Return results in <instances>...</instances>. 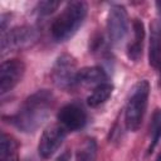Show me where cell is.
<instances>
[{"label": "cell", "instance_id": "1", "mask_svg": "<svg viewBox=\"0 0 161 161\" xmlns=\"http://www.w3.org/2000/svg\"><path fill=\"white\" fill-rule=\"evenodd\" d=\"M54 104V94L49 89H39L30 94L18 112L11 116L10 123L24 133L36 131L48 118Z\"/></svg>", "mask_w": 161, "mask_h": 161}, {"label": "cell", "instance_id": "2", "mask_svg": "<svg viewBox=\"0 0 161 161\" xmlns=\"http://www.w3.org/2000/svg\"><path fill=\"white\" fill-rule=\"evenodd\" d=\"M87 11L88 6L84 1L68 3L50 25L52 38L58 43L70 39L83 24Z\"/></svg>", "mask_w": 161, "mask_h": 161}, {"label": "cell", "instance_id": "3", "mask_svg": "<svg viewBox=\"0 0 161 161\" xmlns=\"http://www.w3.org/2000/svg\"><path fill=\"white\" fill-rule=\"evenodd\" d=\"M150 96V83L146 79L138 80L131 89L126 109H125V123L126 128L131 132H136L143 119L147 109Z\"/></svg>", "mask_w": 161, "mask_h": 161}, {"label": "cell", "instance_id": "4", "mask_svg": "<svg viewBox=\"0 0 161 161\" xmlns=\"http://www.w3.org/2000/svg\"><path fill=\"white\" fill-rule=\"evenodd\" d=\"M78 72L75 58L68 53H63L55 59L52 67V80L58 88L69 89L78 84Z\"/></svg>", "mask_w": 161, "mask_h": 161}, {"label": "cell", "instance_id": "5", "mask_svg": "<svg viewBox=\"0 0 161 161\" xmlns=\"http://www.w3.org/2000/svg\"><path fill=\"white\" fill-rule=\"evenodd\" d=\"M38 30L30 25H21L10 29L1 35V55L8 52L21 50L33 45L38 40Z\"/></svg>", "mask_w": 161, "mask_h": 161}, {"label": "cell", "instance_id": "6", "mask_svg": "<svg viewBox=\"0 0 161 161\" xmlns=\"http://www.w3.org/2000/svg\"><path fill=\"white\" fill-rule=\"evenodd\" d=\"M128 31V15L122 5L111 6L107 16V34L112 44L122 42Z\"/></svg>", "mask_w": 161, "mask_h": 161}, {"label": "cell", "instance_id": "7", "mask_svg": "<svg viewBox=\"0 0 161 161\" xmlns=\"http://www.w3.org/2000/svg\"><path fill=\"white\" fill-rule=\"evenodd\" d=\"M67 137V130L62 125H52L47 127L40 136L38 143V152L42 158L52 157L55 151L62 146Z\"/></svg>", "mask_w": 161, "mask_h": 161}, {"label": "cell", "instance_id": "8", "mask_svg": "<svg viewBox=\"0 0 161 161\" xmlns=\"http://www.w3.org/2000/svg\"><path fill=\"white\" fill-rule=\"evenodd\" d=\"M25 73V65L20 59H8L0 65V93L5 94L11 91Z\"/></svg>", "mask_w": 161, "mask_h": 161}, {"label": "cell", "instance_id": "9", "mask_svg": "<svg viewBox=\"0 0 161 161\" xmlns=\"http://www.w3.org/2000/svg\"><path fill=\"white\" fill-rule=\"evenodd\" d=\"M58 121L67 131H79L87 123V113L79 103L72 102L59 109Z\"/></svg>", "mask_w": 161, "mask_h": 161}, {"label": "cell", "instance_id": "10", "mask_svg": "<svg viewBox=\"0 0 161 161\" xmlns=\"http://www.w3.org/2000/svg\"><path fill=\"white\" fill-rule=\"evenodd\" d=\"M148 62L153 68H161V24L157 20L150 25Z\"/></svg>", "mask_w": 161, "mask_h": 161}, {"label": "cell", "instance_id": "11", "mask_svg": "<svg viewBox=\"0 0 161 161\" xmlns=\"http://www.w3.org/2000/svg\"><path fill=\"white\" fill-rule=\"evenodd\" d=\"M132 28H133V40L127 47V57L133 62H138L142 57V50H143L145 25L142 20L135 19Z\"/></svg>", "mask_w": 161, "mask_h": 161}, {"label": "cell", "instance_id": "12", "mask_svg": "<svg viewBox=\"0 0 161 161\" xmlns=\"http://www.w3.org/2000/svg\"><path fill=\"white\" fill-rule=\"evenodd\" d=\"M107 80V74L103 70V68L93 65V67H84L79 69L78 77H77V83L82 86H99L102 83H106Z\"/></svg>", "mask_w": 161, "mask_h": 161}, {"label": "cell", "instance_id": "13", "mask_svg": "<svg viewBox=\"0 0 161 161\" xmlns=\"http://www.w3.org/2000/svg\"><path fill=\"white\" fill-rule=\"evenodd\" d=\"M0 161H19L18 141L4 132L0 136Z\"/></svg>", "mask_w": 161, "mask_h": 161}, {"label": "cell", "instance_id": "14", "mask_svg": "<svg viewBox=\"0 0 161 161\" xmlns=\"http://www.w3.org/2000/svg\"><path fill=\"white\" fill-rule=\"evenodd\" d=\"M113 86L111 83H102L99 86H96L94 89L91 92V94L87 97V103L91 107H98L102 103H104L112 94Z\"/></svg>", "mask_w": 161, "mask_h": 161}, {"label": "cell", "instance_id": "15", "mask_svg": "<svg viewBox=\"0 0 161 161\" xmlns=\"http://www.w3.org/2000/svg\"><path fill=\"white\" fill-rule=\"evenodd\" d=\"M97 157V142L94 138H86L78 147L75 153V161H96Z\"/></svg>", "mask_w": 161, "mask_h": 161}, {"label": "cell", "instance_id": "16", "mask_svg": "<svg viewBox=\"0 0 161 161\" xmlns=\"http://www.w3.org/2000/svg\"><path fill=\"white\" fill-rule=\"evenodd\" d=\"M151 133V143L148 146V153H151L161 140V109L157 108L152 114V121L150 125Z\"/></svg>", "mask_w": 161, "mask_h": 161}, {"label": "cell", "instance_id": "17", "mask_svg": "<svg viewBox=\"0 0 161 161\" xmlns=\"http://www.w3.org/2000/svg\"><path fill=\"white\" fill-rule=\"evenodd\" d=\"M60 3L59 1H53V0H44V1H39L36 4L35 10L38 11L39 15H50L52 13H54L58 8H59Z\"/></svg>", "mask_w": 161, "mask_h": 161}, {"label": "cell", "instance_id": "18", "mask_svg": "<svg viewBox=\"0 0 161 161\" xmlns=\"http://www.w3.org/2000/svg\"><path fill=\"white\" fill-rule=\"evenodd\" d=\"M69 158H70V153H69V151H64L55 161H69Z\"/></svg>", "mask_w": 161, "mask_h": 161}, {"label": "cell", "instance_id": "19", "mask_svg": "<svg viewBox=\"0 0 161 161\" xmlns=\"http://www.w3.org/2000/svg\"><path fill=\"white\" fill-rule=\"evenodd\" d=\"M155 5H156L157 14H158V16H160V19H161V1H156V3H155Z\"/></svg>", "mask_w": 161, "mask_h": 161}, {"label": "cell", "instance_id": "20", "mask_svg": "<svg viewBox=\"0 0 161 161\" xmlns=\"http://www.w3.org/2000/svg\"><path fill=\"white\" fill-rule=\"evenodd\" d=\"M155 161H161V151H160V153L157 155V157H156V160Z\"/></svg>", "mask_w": 161, "mask_h": 161}]
</instances>
